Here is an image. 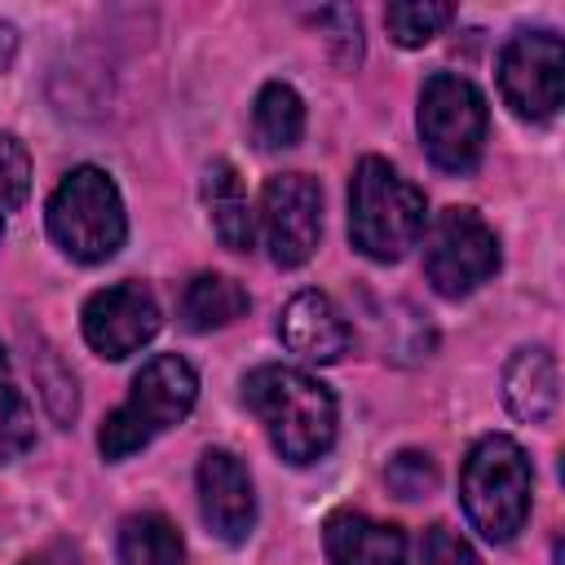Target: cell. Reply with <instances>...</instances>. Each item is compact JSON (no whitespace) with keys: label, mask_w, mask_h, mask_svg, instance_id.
I'll list each match as a JSON object with an SVG mask.
<instances>
[{"label":"cell","mask_w":565,"mask_h":565,"mask_svg":"<svg viewBox=\"0 0 565 565\" xmlns=\"http://www.w3.org/2000/svg\"><path fill=\"white\" fill-rule=\"evenodd\" d=\"M243 397L256 411V419L269 433V446L287 463H313L335 441V397L322 380H313L300 366H256L243 380Z\"/></svg>","instance_id":"obj_1"},{"label":"cell","mask_w":565,"mask_h":565,"mask_svg":"<svg viewBox=\"0 0 565 565\" xmlns=\"http://www.w3.org/2000/svg\"><path fill=\"white\" fill-rule=\"evenodd\" d=\"M424 190L388 159L366 154L349 181V238L366 260H402L424 234Z\"/></svg>","instance_id":"obj_2"},{"label":"cell","mask_w":565,"mask_h":565,"mask_svg":"<svg viewBox=\"0 0 565 565\" xmlns=\"http://www.w3.org/2000/svg\"><path fill=\"white\" fill-rule=\"evenodd\" d=\"M530 490H534V472L512 437L490 433L468 450L459 472V503L481 539L490 543L516 539V530L530 516Z\"/></svg>","instance_id":"obj_3"},{"label":"cell","mask_w":565,"mask_h":565,"mask_svg":"<svg viewBox=\"0 0 565 565\" xmlns=\"http://www.w3.org/2000/svg\"><path fill=\"white\" fill-rule=\"evenodd\" d=\"M194 397H199V375L185 358H177V353L150 358L132 375L128 402L102 419V433H97L102 455L110 463H119V459L146 450L154 441V433L181 424L194 411Z\"/></svg>","instance_id":"obj_4"},{"label":"cell","mask_w":565,"mask_h":565,"mask_svg":"<svg viewBox=\"0 0 565 565\" xmlns=\"http://www.w3.org/2000/svg\"><path fill=\"white\" fill-rule=\"evenodd\" d=\"M49 234L71 260H110L128 238L119 185L93 163L71 168L49 199Z\"/></svg>","instance_id":"obj_5"},{"label":"cell","mask_w":565,"mask_h":565,"mask_svg":"<svg viewBox=\"0 0 565 565\" xmlns=\"http://www.w3.org/2000/svg\"><path fill=\"white\" fill-rule=\"evenodd\" d=\"M419 137L441 172H468L486 146V97L472 79L437 71L419 88Z\"/></svg>","instance_id":"obj_6"},{"label":"cell","mask_w":565,"mask_h":565,"mask_svg":"<svg viewBox=\"0 0 565 565\" xmlns=\"http://www.w3.org/2000/svg\"><path fill=\"white\" fill-rule=\"evenodd\" d=\"M424 238V274L437 296L459 300L499 269V238L472 207H446L433 216Z\"/></svg>","instance_id":"obj_7"},{"label":"cell","mask_w":565,"mask_h":565,"mask_svg":"<svg viewBox=\"0 0 565 565\" xmlns=\"http://www.w3.org/2000/svg\"><path fill=\"white\" fill-rule=\"evenodd\" d=\"M499 93L521 119H552L565 97V44L552 31H516L499 53Z\"/></svg>","instance_id":"obj_8"},{"label":"cell","mask_w":565,"mask_h":565,"mask_svg":"<svg viewBox=\"0 0 565 565\" xmlns=\"http://www.w3.org/2000/svg\"><path fill=\"white\" fill-rule=\"evenodd\" d=\"M260 234L269 260L282 269L305 265L322 238V190L305 172H278L260 190Z\"/></svg>","instance_id":"obj_9"},{"label":"cell","mask_w":565,"mask_h":565,"mask_svg":"<svg viewBox=\"0 0 565 565\" xmlns=\"http://www.w3.org/2000/svg\"><path fill=\"white\" fill-rule=\"evenodd\" d=\"M84 340L93 353H102L106 362H119L128 353H137L141 344L154 340L159 331V300L150 296V287L141 282H115L88 296L84 305Z\"/></svg>","instance_id":"obj_10"},{"label":"cell","mask_w":565,"mask_h":565,"mask_svg":"<svg viewBox=\"0 0 565 565\" xmlns=\"http://www.w3.org/2000/svg\"><path fill=\"white\" fill-rule=\"evenodd\" d=\"M199 512L221 543H243L256 525L252 472L234 450H203L199 459Z\"/></svg>","instance_id":"obj_11"},{"label":"cell","mask_w":565,"mask_h":565,"mask_svg":"<svg viewBox=\"0 0 565 565\" xmlns=\"http://www.w3.org/2000/svg\"><path fill=\"white\" fill-rule=\"evenodd\" d=\"M278 335L305 362H335L353 340L344 313L327 291H296L278 318Z\"/></svg>","instance_id":"obj_12"},{"label":"cell","mask_w":565,"mask_h":565,"mask_svg":"<svg viewBox=\"0 0 565 565\" xmlns=\"http://www.w3.org/2000/svg\"><path fill=\"white\" fill-rule=\"evenodd\" d=\"M322 543L331 565H406V534L393 521H371L362 512H331Z\"/></svg>","instance_id":"obj_13"},{"label":"cell","mask_w":565,"mask_h":565,"mask_svg":"<svg viewBox=\"0 0 565 565\" xmlns=\"http://www.w3.org/2000/svg\"><path fill=\"white\" fill-rule=\"evenodd\" d=\"M503 402L525 424H547L561 402V371L547 349H516L503 366Z\"/></svg>","instance_id":"obj_14"},{"label":"cell","mask_w":565,"mask_h":565,"mask_svg":"<svg viewBox=\"0 0 565 565\" xmlns=\"http://www.w3.org/2000/svg\"><path fill=\"white\" fill-rule=\"evenodd\" d=\"M203 203H207V221H212V234L221 238V247L252 252V243H256V212L247 207V194H243V181H238L234 163L216 159L207 168Z\"/></svg>","instance_id":"obj_15"},{"label":"cell","mask_w":565,"mask_h":565,"mask_svg":"<svg viewBox=\"0 0 565 565\" xmlns=\"http://www.w3.org/2000/svg\"><path fill=\"white\" fill-rule=\"evenodd\" d=\"M247 313V291L230 274H194L181 291V322L190 331H216Z\"/></svg>","instance_id":"obj_16"},{"label":"cell","mask_w":565,"mask_h":565,"mask_svg":"<svg viewBox=\"0 0 565 565\" xmlns=\"http://www.w3.org/2000/svg\"><path fill=\"white\" fill-rule=\"evenodd\" d=\"M252 137L260 150H291L305 137V102L291 84L274 79L256 93L252 106Z\"/></svg>","instance_id":"obj_17"},{"label":"cell","mask_w":565,"mask_h":565,"mask_svg":"<svg viewBox=\"0 0 565 565\" xmlns=\"http://www.w3.org/2000/svg\"><path fill=\"white\" fill-rule=\"evenodd\" d=\"M185 543L163 512H132L119 525V565H181Z\"/></svg>","instance_id":"obj_18"},{"label":"cell","mask_w":565,"mask_h":565,"mask_svg":"<svg viewBox=\"0 0 565 565\" xmlns=\"http://www.w3.org/2000/svg\"><path fill=\"white\" fill-rule=\"evenodd\" d=\"M450 18H455V9L441 4V0H397V4L384 9V26H388V35H393L402 49L428 44Z\"/></svg>","instance_id":"obj_19"},{"label":"cell","mask_w":565,"mask_h":565,"mask_svg":"<svg viewBox=\"0 0 565 565\" xmlns=\"http://www.w3.org/2000/svg\"><path fill=\"white\" fill-rule=\"evenodd\" d=\"M31 446H35V415L26 397L4 380L0 384V463L22 459Z\"/></svg>","instance_id":"obj_20"},{"label":"cell","mask_w":565,"mask_h":565,"mask_svg":"<svg viewBox=\"0 0 565 565\" xmlns=\"http://www.w3.org/2000/svg\"><path fill=\"white\" fill-rule=\"evenodd\" d=\"M313 26L327 35V49H331V57H335L340 71H353L362 62V22H358L353 9H344V4L318 9L313 13Z\"/></svg>","instance_id":"obj_21"},{"label":"cell","mask_w":565,"mask_h":565,"mask_svg":"<svg viewBox=\"0 0 565 565\" xmlns=\"http://www.w3.org/2000/svg\"><path fill=\"white\" fill-rule=\"evenodd\" d=\"M384 481L397 499H428L437 490V463L424 450H402V455L388 459Z\"/></svg>","instance_id":"obj_22"},{"label":"cell","mask_w":565,"mask_h":565,"mask_svg":"<svg viewBox=\"0 0 565 565\" xmlns=\"http://www.w3.org/2000/svg\"><path fill=\"white\" fill-rule=\"evenodd\" d=\"M31 194V154L13 132H0V207H22Z\"/></svg>","instance_id":"obj_23"},{"label":"cell","mask_w":565,"mask_h":565,"mask_svg":"<svg viewBox=\"0 0 565 565\" xmlns=\"http://www.w3.org/2000/svg\"><path fill=\"white\" fill-rule=\"evenodd\" d=\"M419 565H481L477 552L446 525H428L424 543H419Z\"/></svg>","instance_id":"obj_24"},{"label":"cell","mask_w":565,"mask_h":565,"mask_svg":"<svg viewBox=\"0 0 565 565\" xmlns=\"http://www.w3.org/2000/svg\"><path fill=\"white\" fill-rule=\"evenodd\" d=\"M13 53H18V31L9 22H0V71H9Z\"/></svg>","instance_id":"obj_25"},{"label":"cell","mask_w":565,"mask_h":565,"mask_svg":"<svg viewBox=\"0 0 565 565\" xmlns=\"http://www.w3.org/2000/svg\"><path fill=\"white\" fill-rule=\"evenodd\" d=\"M9 380V353H4V344H0V384Z\"/></svg>","instance_id":"obj_26"},{"label":"cell","mask_w":565,"mask_h":565,"mask_svg":"<svg viewBox=\"0 0 565 565\" xmlns=\"http://www.w3.org/2000/svg\"><path fill=\"white\" fill-rule=\"evenodd\" d=\"M18 565H49L44 556H26V561H18Z\"/></svg>","instance_id":"obj_27"}]
</instances>
